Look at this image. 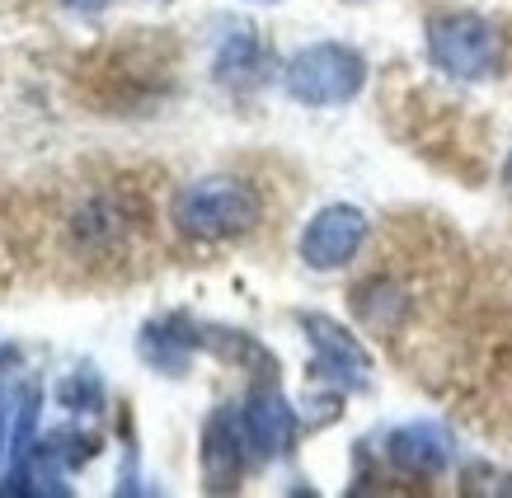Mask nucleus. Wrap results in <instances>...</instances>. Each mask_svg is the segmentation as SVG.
<instances>
[{
    "label": "nucleus",
    "instance_id": "nucleus-17",
    "mask_svg": "<svg viewBox=\"0 0 512 498\" xmlns=\"http://www.w3.org/2000/svg\"><path fill=\"white\" fill-rule=\"evenodd\" d=\"M66 10H76V15H104L109 10V0H62Z\"/></svg>",
    "mask_w": 512,
    "mask_h": 498
},
{
    "label": "nucleus",
    "instance_id": "nucleus-2",
    "mask_svg": "<svg viewBox=\"0 0 512 498\" xmlns=\"http://www.w3.org/2000/svg\"><path fill=\"white\" fill-rule=\"evenodd\" d=\"M423 57L437 76L456 85L498 80L508 66V38L480 10H437L423 24Z\"/></svg>",
    "mask_w": 512,
    "mask_h": 498
},
{
    "label": "nucleus",
    "instance_id": "nucleus-11",
    "mask_svg": "<svg viewBox=\"0 0 512 498\" xmlns=\"http://www.w3.org/2000/svg\"><path fill=\"white\" fill-rule=\"evenodd\" d=\"M198 343H202L207 358L226 362V367H235V372H249L254 381L278 376V353H273L259 334H249V329L217 325V320H198Z\"/></svg>",
    "mask_w": 512,
    "mask_h": 498
},
{
    "label": "nucleus",
    "instance_id": "nucleus-7",
    "mask_svg": "<svg viewBox=\"0 0 512 498\" xmlns=\"http://www.w3.org/2000/svg\"><path fill=\"white\" fill-rule=\"evenodd\" d=\"M254 461L245 442V423H240V405H217L202 419L198 433V475L207 494H235L245 484V470Z\"/></svg>",
    "mask_w": 512,
    "mask_h": 498
},
{
    "label": "nucleus",
    "instance_id": "nucleus-4",
    "mask_svg": "<svg viewBox=\"0 0 512 498\" xmlns=\"http://www.w3.org/2000/svg\"><path fill=\"white\" fill-rule=\"evenodd\" d=\"M296 329H301V339L311 348V367L306 372H311L315 386H334L343 395L372 390V372H376L372 348L357 339L343 320H334L325 311H296Z\"/></svg>",
    "mask_w": 512,
    "mask_h": 498
},
{
    "label": "nucleus",
    "instance_id": "nucleus-12",
    "mask_svg": "<svg viewBox=\"0 0 512 498\" xmlns=\"http://www.w3.org/2000/svg\"><path fill=\"white\" fill-rule=\"evenodd\" d=\"M348 306H353V320L367 334H381V339H390V334H400V325L409 320V292H404L395 278H367L357 282L353 292H348Z\"/></svg>",
    "mask_w": 512,
    "mask_h": 498
},
{
    "label": "nucleus",
    "instance_id": "nucleus-10",
    "mask_svg": "<svg viewBox=\"0 0 512 498\" xmlns=\"http://www.w3.org/2000/svg\"><path fill=\"white\" fill-rule=\"evenodd\" d=\"M202 343H198V315L188 311H165L156 315V320H146L137 334V358L151 367V372L170 376V381H179V376L193 372V362H198Z\"/></svg>",
    "mask_w": 512,
    "mask_h": 498
},
{
    "label": "nucleus",
    "instance_id": "nucleus-5",
    "mask_svg": "<svg viewBox=\"0 0 512 498\" xmlns=\"http://www.w3.org/2000/svg\"><path fill=\"white\" fill-rule=\"evenodd\" d=\"M372 240V217L357 203H325L315 207L301 235H296V259L311 273H343L357 264V254Z\"/></svg>",
    "mask_w": 512,
    "mask_h": 498
},
{
    "label": "nucleus",
    "instance_id": "nucleus-19",
    "mask_svg": "<svg viewBox=\"0 0 512 498\" xmlns=\"http://www.w3.org/2000/svg\"><path fill=\"white\" fill-rule=\"evenodd\" d=\"M498 184H503V193L512 198V151L503 156V170H498Z\"/></svg>",
    "mask_w": 512,
    "mask_h": 498
},
{
    "label": "nucleus",
    "instance_id": "nucleus-16",
    "mask_svg": "<svg viewBox=\"0 0 512 498\" xmlns=\"http://www.w3.org/2000/svg\"><path fill=\"white\" fill-rule=\"evenodd\" d=\"M10 428H15V405L5 395L0 400V484H5V470H10Z\"/></svg>",
    "mask_w": 512,
    "mask_h": 498
},
{
    "label": "nucleus",
    "instance_id": "nucleus-20",
    "mask_svg": "<svg viewBox=\"0 0 512 498\" xmlns=\"http://www.w3.org/2000/svg\"><path fill=\"white\" fill-rule=\"evenodd\" d=\"M348 5H367V0H348Z\"/></svg>",
    "mask_w": 512,
    "mask_h": 498
},
{
    "label": "nucleus",
    "instance_id": "nucleus-1",
    "mask_svg": "<svg viewBox=\"0 0 512 498\" xmlns=\"http://www.w3.org/2000/svg\"><path fill=\"white\" fill-rule=\"evenodd\" d=\"M170 221L193 245H235L259 231L264 193L245 174H202L174 188Z\"/></svg>",
    "mask_w": 512,
    "mask_h": 498
},
{
    "label": "nucleus",
    "instance_id": "nucleus-14",
    "mask_svg": "<svg viewBox=\"0 0 512 498\" xmlns=\"http://www.w3.org/2000/svg\"><path fill=\"white\" fill-rule=\"evenodd\" d=\"M38 447H43L52 461H62L66 470H85L94 456L104 452V437L90 433V428H76V423H66V428H47L38 437Z\"/></svg>",
    "mask_w": 512,
    "mask_h": 498
},
{
    "label": "nucleus",
    "instance_id": "nucleus-8",
    "mask_svg": "<svg viewBox=\"0 0 512 498\" xmlns=\"http://www.w3.org/2000/svg\"><path fill=\"white\" fill-rule=\"evenodd\" d=\"M376 452L404 480H442L456 466V437H451L447 423L437 419H409V423H395L381 437Z\"/></svg>",
    "mask_w": 512,
    "mask_h": 498
},
{
    "label": "nucleus",
    "instance_id": "nucleus-3",
    "mask_svg": "<svg viewBox=\"0 0 512 498\" xmlns=\"http://www.w3.org/2000/svg\"><path fill=\"white\" fill-rule=\"evenodd\" d=\"M367 80H372L367 57L343 38H315L278 66L282 94L301 109H343L367 90Z\"/></svg>",
    "mask_w": 512,
    "mask_h": 498
},
{
    "label": "nucleus",
    "instance_id": "nucleus-18",
    "mask_svg": "<svg viewBox=\"0 0 512 498\" xmlns=\"http://www.w3.org/2000/svg\"><path fill=\"white\" fill-rule=\"evenodd\" d=\"M24 362V353H19L15 343H0V372H10V367H19Z\"/></svg>",
    "mask_w": 512,
    "mask_h": 498
},
{
    "label": "nucleus",
    "instance_id": "nucleus-15",
    "mask_svg": "<svg viewBox=\"0 0 512 498\" xmlns=\"http://www.w3.org/2000/svg\"><path fill=\"white\" fill-rule=\"evenodd\" d=\"M461 489L466 494H508L512 498V475L508 470H494L489 461H470L461 470Z\"/></svg>",
    "mask_w": 512,
    "mask_h": 498
},
{
    "label": "nucleus",
    "instance_id": "nucleus-13",
    "mask_svg": "<svg viewBox=\"0 0 512 498\" xmlns=\"http://www.w3.org/2000/svg\"><path fill=\"white\" fill-rule=\"evenodd\" d=\"M57 405L66 414H85V419L109 409V390H104V376H99L94 362H85V367H76V372H66L57 381Z\"/></svg>",
    "mask_w": 512,
    "mask_h": 498
},
{
    "label": "nucleus",
    "instance_id": "nucleus-9",
    "mask_svg": "<svg viewBox=\"0 0 512 498\" xmlns=\"http://www.w3.org/2000/svg\"><path fill=\"white\" fill-rule=\"evenodd\" d=\"M278 62H273V47L254 24H226L212 47V80L217 90L235 94V99H249L259 94L273 80Z\"/></svg>",
    "mask_w": 512,
    "mask_h": 498
},
{
    "label": "nucleus",
    "instance_id": "nucleus-6",
    "mask_svg": "<svg viewBox=\"0 0 512 498\" xmlns=\"http://www.w3.org/2000/svg\"><path fill=\"white\" fill-rule=\"evenodd\" d=\"M240 423H245V442L259 466H273V461H287L301 442V409L287 400L278 376H264V381H249L245 400H240Z\"/></svg>",
    "mask_w": 512,
    "mask_h": 498
},
{
    "label": "nucleus",
    "instance_id": "nucleus-21",
    "mask_svg": "<svg viewBox=\"0 0 512 498\" xmlns=\"http://www.w3.org/2000/svg\"><path fill=\"white\" fill-rule=\"evenodd\" d=\"M264 5H278V0H264Z\"/></svg>",
    "mask_w": 512,
    "mask_h": 498
}]
</instances>
